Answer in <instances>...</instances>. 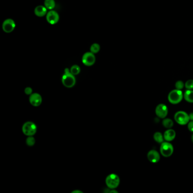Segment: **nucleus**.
Returning <instances> with one entry per match:
<instances>
[{"mask_svg": "<svg viewBox=\"0 0 193 193\" xmlns=\"http://www.w3.org/2000/svg\"><path fill=\"white\" fill-rule=\"evenodd\" d=\"M62 83L65 87L67 88H72L74 87L76 83V79L75 75L73 74L68 68H66L64 71V74L62 77Z\"/></svg>", "mask_w": 193, "mask_h": 193, "instance_id": "nucleus-1", "label": "nucleus"}, {"mask_svg": "<svg viewBox=\"0 0 193 193\" xmlns=\"http://www.w3.org/2000/svg\"><path fill=\"white\" fill-rule=\"evenodd\" d=\"M184 97L182 91L179 90H174L168 94V101L172 104H177L180 103Z\"/></svg>", "mask_w": 193, "mask_h": 193, "instance_id": "nucleus-2", "label": "nucleus"}, {"mask_svg": "<svg viewBox=\"0 0 193 193\" xmlns=\"http://www.w3.org/2000/svg\"><path fill=\"white\" fill-rule=\"evenodd\" d=\"M120 182V177L115 173L109 174L106 178V185L109 189H115L118 186Z\"/></svg>", "mask_w": 193, "mask_h": 193, "instance_id": "nucleus-3", "label": "nucleus"}, {"mask_svg": "<svg viewBox=\"0 0 193 193\" xmlns=\"http://www.w3.org/2000/svg\"><path fill=\"white\" fill-rule=\"evenodd\" d=\"M22 131L27 137L34 136L37 131V126L32 122H26L22 126Z\"/></svg>", "mask_w": 193, "mask_h": 193, "instance_id": "nucleus-4", "label": "nucleus"}, {"mask_svg": "<svg viewBox=\"0 0 193 193\" xmlns=\"http://www.w3.org/2000/svg\"><path fill=\"white\" fill-rule=\"evenodd\" d=\"M174 118L176 122L181 125L187 124L190 121L189 115L186 112L182 111L176 112L174 115Z\"/></svg>", "mask_w": 193, "mask_h": 193, "instance_id": "nucleus-5", "label": "nucleus"}, {"mask_svg": "<svg viewBox=\"0 0 193 193\" xmlns=\"http://www.w3.org/2000/svg\"><path fill=\"white\" fill-rule=\"evenodd\" d=\"M173 146L171 143L169 142H162L161 144L160 151L162 156L165 158L170 157L173 154Z\"/></svg>", "mask_w": 193, "mask_h": 193, "instance_id": "nucleus-6", "label": "nucleus"}, {"mask_svg": "<svg viewBox=\"0 0 193 193\" xmlns=\"http://www.w3.org/2000/svg\"><path fill=\"white\" fill-rule=\"evenodd\" d=\"M82 61L84 65L86 66H91L93 65L96 62V57L95 54L91 52H86L82 56Z\"/></svg>", "mask_w": 193, "mask_h": 193, "instance_id": "nucleus-7", "label": "nucleus"}, {"mask_svg": "<svg viewBox=\"0 0 193 193\" xmlns=\"http://www.w3.org/2000/svg\"><path fill=\"white\" fill-rule=\"evenodd\" d=\"M16 25L15 21L12 19H6L3 21L2 26L3 31L7 34L12 32L16 28Z\"/></svg>", "mask_w": 193, "mask_h": 193, "instance_id": "nucleus-8", "label": "nucleus"}, {"mask_svg": "<svg viewBox=\"0 0 193 193\" xmlns=\"http://www.w3.org/2000/svg\"><path fill=\"white\" fill-rule=\"evenodd\" d=\"M46 19L48 23L50 25H56L59 21V14L58 12L53 10H49V12H48L47 13Z\"/></svg>", "mask_w": 193, "mask_h": 193, "instance_id": "nucleus-9", "label": "nucleus"}, {"mask_svg": "<svg viewBox=\"0 0 193 193\" xmlns=\"http://www.w3.org/2000/svg\"><path fill=\"white\" fill-rule=\"evenodd\" d=\"M155 113L158 117L160 118H165L168 115V109L167 106L164 104H160L156 106Z\"/></svg>", "mask_w": 193, "mask_h": 193, "instance_id": "nucleus-10", "label": "nucleus"}, {"mask_svg": "<svg viewBox=\"0 0 193 193\" xmlns=\"http://www.w3.org/2000/svg\"><path fill=\"white\" fill-rule=\"evenodd\" d=\"M29 101L34 106H39L42 103V97L39 93H32L30 96Z\"/></svg>", "mask_w": 193, "mask_h": 193, "instance_id": "nucleus-11", "label": "nucleus"}, {"mask_svg": "<svg viewBox=\"0 0 193 193\" xmlns=\"http://www.w3.org/2000/svg\"><path fill=\"white\" fill-rule=\"evenodd\" d=\"M147 159H148L151 162L156 163L159 162L160 159V155L157 151L152 149L147 153Z\"/></svg>", "mask_w": 193, "mask_h": 193, "instance_id": "nucleus-12", "label": "nucleus"}, {"mask_svg": "<svg viewBox=\"0 0 193 193\" xmlns=\"http://www.w3.org/2000/svg\"><path fill=\"white\" fill-rule=\"evenodd\" d=\"M47 10L48 9L44 5H39L35 8V14L38 17H43L47 16L48 13Z\"/></svg>", "mask_w": 193, "mask_h": 193, "instance_id": "nucleus-13", "label": "nucleus"}, {"mask_svg": "<svg viewBox=\"0 0 193 193\" xmlns=\"http://www.w3.org/2000/svg\"><path fill=\"white\" fill-rule=\"evenodd\" d=\"M176 135V133L174 130L171 129H169L168 130L165 131L164 132V138L167 142H171L175 139Z\"/></svg>", "mask_w": 193, "mask_h": 193, "instance_id": "nucleus-14", "label": "nucleus"}, {"mask_svg": "<svg viewBox=\"0 0 193 193\" xmlns=\"http://www.w3.org/2000/svg\"><path fill=\"white\" fill-rule=\"evenodd\" d=\"M184 98L188 103H193V90H187L184 93Z\"/></svg>", "mask_w": 193, "mask_h": 193, "instance_id": "nucleus-15", "label": "nucleus"}, {"mask_svg": "<svg viewBox=\"0 0 193 193\" xmlns=\"http://www.w3.org/2000/svg\"><path fill=\"white\" fill-rule=\"evenodd\" d=\"M44 4L47 9L49 10L54 9L56 6V2L54 0H45Z\"/></svg>", "mask_w": 193, "mask_h": 193, "instance_id": "nucleus-16", "label": "nucleus"}, {"mask_svg": "<svg viewBox=\"0 0 193 193\" xmlns=\"http://www.w3.org/2000/svg\"><path fill=\"white\" fill-rule=\"evenodd\" d=\"M162 124L164 128L167 129H171L173 126V121L171 119L169 118H165L162 122Z\"/></svg>", "mask_w": 193, "mask_h": 193, "instance_id": "nucleus-17", "label": "nucleus"}, {"mask_svg": "<svg viewBox=\"0 0 193 193\" xmlns=\"http://www.w3.org/2000/svg\"><path fill=\"white\" fill-rule=\"evenodd\" d=\"M153 139L155 140L156 142L158 143H162L164 141V135H162L161 133L160 132H156L153 135Z\"/></svg>", "mask_w": 193, "mask_h": 193, "instance_id": "nucleus-18", "label": "nucleus"}, {"mask_svg": "<svg viewBox=\"0 0 193 193\" xmlns=\"http://www.w3.org/2000/svg\"><path fill=\"white\" fill-rule=\"evenodd\" d=\"M100 50V45L99 44L93 43L90 47V52L93 54L99 53Z\"/></svg>", "mask_w": 193, "mask_h": 193, "instance_id": "nucleus-19", "label": "nucleus"}, {"mask_svg": "<svg viewBox=\"0 0 193 193\" xmlns=\"http://www.w3.org/2000/svg\"><path fill=\"white\" fill-rule=\"evenodd\" d=\"M70 71L74 75H77L81 72V68L77 65H74L71 67V68L70 69Z\"/></svg>", "mask_w": 193, "mask_h": 193, "instance_id": "nucleus-20", "label": "nucleus"}, {"mask_svg": "<svg viewBox=\"0 0 193 193\" xmlns=\"http://www.w3.org/2000/svg\"><path fill=\"white\" fill-rule=\"evenodd\" d=\"M26 144L28 146H33L35 143V139L33 136H29L26 139Z\"/></svg>", "mask_w": 193, "mask_h": 193, "instance_id": "nucleus-21", "label": "nucleus"}, {"mask_svg": "<svg viewBox=\"0 0 193 193\" xmlns=\"http://www.w3.org/2000/svg\"><path fill=\"white\" fill-rule=\"evenodd\" d=\"M185 87L187 90H193V80L189 79L187 81L185 84Z\"/></svg>", "mask_w": 193, "mask_h": 193, "instance_id": "nucleus-22", "label": "nucleus"}, {"mask_svg": "<svg viewBox=\"0 0 193 193\" xmlns=\"http://www.w3.org/2000/svg\"><path fill=\"white\" fill-rule=\"evenodd\" d=\"M184 86H185V84L184 82L181 81H178L177 82H176L175 84L176 88L179 90H182L184 88Z\"/></svg>", "mask_w": 193, "mask_h": 193, "instance_id": "nucleus-23", "label": "nucleus"}, {"mask_svg": "<svg viewBox=\"0 0 193 193\" xmlns=\"http://www.w3.org/2000/svg\"><path fill=\"white\" fill-rule=\"evenodd\" d=\"M25 93H26V95L30 96L31 94L32 93V88H31V87H26L25 89Z\"/></svg>", "mask_w": 193, "mask_h": 193, "instance_id": "nucleus-24", "label": "nucleus"}, {"mask_svg": "<svg viewBox=\"0 0 193 193\" xmlns=\"http://www.w3.org/2000/svg\"><path fill=\"white\" fill-rule=\"evenodd\" d=\"M187 127H188V129L189 130V131H191V133H193V121H190L189 122Z\"/></svg>", "mask_w": 193, "mask_h": 193, "instance_id": "nucleus-25", "label": "nucleus"}, {"mask_svg": "<svg viewBox=\"0 0 193 193\" xmlns=\"http://www.w3.org/2000/svg\"><path fill=\"white\" fill-rule=\"evenodd\" d=\"M189 118L190 121H193V113H191L189 115Z\"/></svg>", "mask_w": 193, "mask_h": 193, "instance_id": "nucleus-26", "label": "nucleus"}, {"mask_svg": "<svg viewBox=\"0 0 193 193\" xmlns=\"http://www.w3.org/2000/svg\"><path fill=\"white\" fill-rule=\"evenodd\" d=\"M72 193H83V192L82 191H80V190H74V191H73L72 192Z\"/></svg>", "mask_w": 193, "mask_h": 193, "instance_id": "nucleus-27", "label": "nucleus"}, {"mask_svg": "<svg viewBox=\"0 0 193 193\" xmlns=\"http://www.w3.org/2000/svg\"><path fill=\"white\" fill-rule=\"evenodd\" d=\"M191 140H192V142H193V134L191 135Z\"/></svg>", "mask_w": 193, "mask_h": 193, "instance_id": "nucleus-28", "label": "nucleus"}]
</instances>
